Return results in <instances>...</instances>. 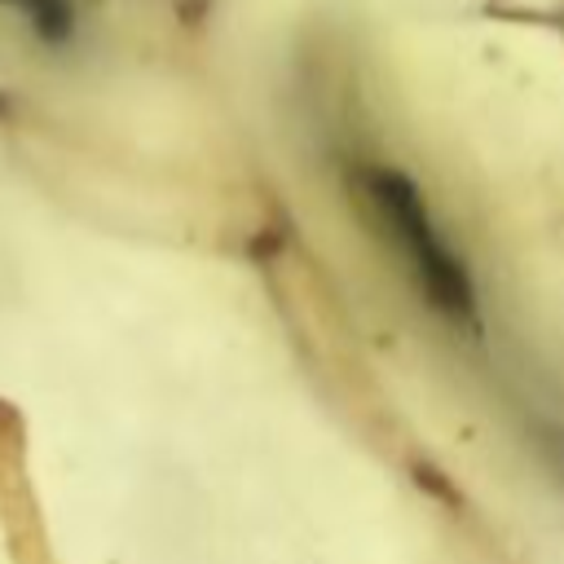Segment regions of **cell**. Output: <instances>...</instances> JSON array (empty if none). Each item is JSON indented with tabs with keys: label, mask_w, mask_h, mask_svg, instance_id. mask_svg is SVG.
Instances as JSON below:
<instances>
[{
	"label": "cell",
	"mask_w": 564,
	"mask_h": 564,
	"mask_svg": "<svg viewBox=\"0 0 564 564\" xmlns=\"http://www.w3.org/2000/svg\"><path fill=\"white\" fill-rule=\"evenodd\" d=\"M335 167L361 234L370 238V247L379 251L405 300L441 335L480 352L489 370L494 352H489V313H485L480 278L463 242L427 198V189L401 163L361 145H344L335 154Z\"/></svg>",
	"instance_id": "1"
}]
</instances>
